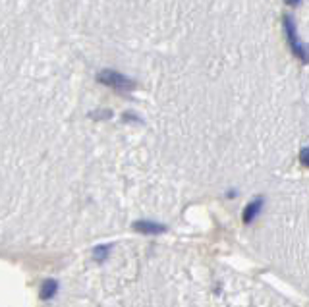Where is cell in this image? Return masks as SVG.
I'll return each mask as SVG.
<instances>
[{"label":"cell","instance_id":"6da1fadb","mask_svg":"<svg viewBox=\"0 0 309 307\" xmlns=\"http://www.w3.org/2000/svg\"><path fill=\"white\" fill-rule=\"evenodd\" d=\"M97 80L99 83H103L106 87H112L114 91H120V93H130V91H133V87H135V83L130 78H126L124 74L114 72V70H103V72H99Z\"/></svg>","mask_w":309,"mask_h":307},{"label":"cell","instance_id":"7a4b0ae2","mask_svg":"<svg viewBox=\"0 0 309 307\" xmlns=\"http://www.w3.org/2000/svg\"><path fill=\"white\" fill-rule=\"evenodd\" d=\"M284 31H286V37H288V43H290V50L294 54L304 62L308 64L309 62V45L302 43L300 37H298V31H296V25H294V19L290 16H284Z\"/></svg>","mask_w":309,"mask_h":307},{"label":"cell","instance_id":"8992f818","mask_svg":"<svg viewBox=\"0 0 309 307\" xmlns=\"http://www.w3.org/2000/svg\"><path fill=\"white\" fill-rule=\"evenodd\" d=\"M106 255H108V247H97L95 249V259H99V261H103Z\"/></svg>","mask_w":309,"mask_h":307},{"label":"cell","instance_id":"277c9868","mask_svg":"<svg viewBox=\"0 0 309 307\" xmlns=\"http://www.w3.org/2000/svg\"><path fill=\"white\" fill-rule=\"evenodd\" d=\"M263 209V199L257 197V199H253L251 203H247V207L244 209V222L245 224H249V222H253V218H257V214L261 212Z\"/></svg>","mask_w":309,"mask_h":307},{"label":"cell","instance_id":"3957f363","mask_svg":"<svg viewBox=\"0 0 309 307\" xmlns=\"http://www.w3.org/2000/svg\"><path fill=\"white\" fill-rule=\"evenodd\" d=\"M133 230H137L139 234H163L166 226L159 222H151V220H139L133 224Z\"/></svg>","mask_w":309,"mask_h":307},{"label":"cell","instance_id":"ba28073f","mask_svg":"<svg viewBox=\"0 0 309 307\" xmlns=\"http://www.w3.org/2000/svg\"><path fill=\"white\" fill-rule=\"evenodd\" d=\"M302 0H286V4H290V6H298Z\"/></svg>","mask_w":309,"mask_h":307},{"label":"cell","instance_id":"5b68a950","mask_svg":"<svg viewBox=\"0 0 309 307\" xmlns=\"http://www.w3.org/2000/svg\"><path fill=\"white\" fill-rule=\"evenodd\" d=\"M56 292H58V284H56V280L49 278V280H45V284H43L41 298H43V300H50V298H52Z\"/></svg>","mask_w":309,"mask_h":307},{"label":"cell","instance_id":"52a82bcc","mask_svg":"<svg viewBox=\"0 0 309 307\" xmlns=\"http://www.w3.org/2000/svg\"><path fill=\"white\" fill-rule=\"evenodd\" d=\"M300 159H302V162H304L306 166H309V147H304V149H302Z\"/></svg>","mask_w":309,"mask_h":307}]
</instances>
